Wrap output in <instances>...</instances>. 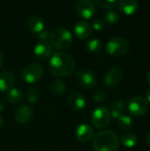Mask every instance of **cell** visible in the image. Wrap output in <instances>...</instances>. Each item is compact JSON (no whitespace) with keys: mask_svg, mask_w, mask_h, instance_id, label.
<instances>
[{"mask_svg":"<svg viewBox=\"0 0 150 151\" xmlns=\"http://www.w3.org/2000/svg\"><path fill=\"white\" fill-rule=\"evenodd\" d=\"M49 39L51 46L57 50H66L72 43V33L65 27L55 28L50 34Z\"/></svg>","mask_w":150,"mask_h":151,"instance_id":"3","label":"cell"},{"mask_svg":"<svg viewBox=\"0 0 150 151\" xmlns=\"http://www.w3.org/2000/svg\"><path fill=\"white\" fill-rule=\"evenodd\" d=\"M75 81L82 88L90 89L95 86L97 77L92 70L88 68H80L76 72Z\"/></svg>","mask_w":150,"mask_h":151,"instance_id":"7","label":"cell"},{"mask_svg":"<svg viewBox=\"0 0 150 151\" xmlns=\"http://www.w3.org/2000/svg\"><path fill=\"white\" fill-rule=\"evenodd\" d=\"M105 27V22L103 19H100V18H96L93 20L92 23V28H94L96 31H101Z\"/></svg>","mask_w":150,"mask_h":151,"instance_id":"29","label":"cell"},{"mask_svg":"<svg viewBox=\"0 0 150 151\" xmlns=\"http://www.w3.org/2000/svg\"><path fill=\"white\" fill-rule=\"evenodd\" d=\"M4 108H5V104H4V103L0 99V111H4Z\"/></svg>","mask_w":150,"mask_h":151,"instance_id":"32","label":"cell"},{"mask_svg":"<svg viewBox=\"0 0 150 151\" xmlns=\"http://www.w3.org/2000/svg\"><path fill=\"white\" fill-rule=\"evenodd\" d=\"M50 38V33L47 30H42L41 33L38 34V39L40 41H45Z\"/></svg>","mask_w":150,"mask_h":151,"instance_id":"30","label":"cell"},{"mask_svg":"<svg viewBox=\"0 0 150 151\" xmlns=\"http://www.w3.org/2000/svg\"><path fill=\"white\" fill-rule=\"evenodd\" d=\"M49 68L54 76L65 77L75 71L76 61L71 54L65 51H57L50 58Z\"/></svg>","mask_w":150,"mask_h":151,"instance_id":"1","label":"cell"},{"mask_svg":"<svg viewBox=\"0 0 150 151\" xmlns=\"http://www.w3.org/2000/svg\"><path fill=\"white\" fill-rule=\"evenodd\" d=\"M52 46L46 41H39L34 49V54L35 58L41 61H45L51 57Z\"/></svg>","mask_w":150,"mask_h":151,"instance_id":"11","label":"cell"},{"mask_svg":"<svg viewBox=\"0 0 150 151\" xmlns=\"http://www.w3.org/2000/svg\"><path fill=\"white\" fill-rule=\"evenodd\" d=\"M34 108L29 105H22L18 107L14 111V119L19 124H26L33 117Z\"/></svg>","mask_w":150,"mask_h":151,"instance_id":"13","label":"cell"},{"mask_svg":"<svg viewBox=\"0 0 150 151\" xmlns=\"http://www.w3.org/2000/svg\"><path fill=\"white\" fill-rule=\"evenodd\" d=\"M146 142L148 143V145L150 147V131L149 132V134H147V137H146Z\"/></svg>","mask_w":150,"mask_h":151,"instance_id":"33","label":"cell"},{"mask_svg":"<svg viewBox=\"0 0 150 151\" xmlns=\"http://www.w3.org/2000/svg\"><path fill=\"white\" fill-rule=\"evenodd\" d=\"M94 4L95 5H97L99 7H102V8H105V9H111V8H113L115 6H117L118 4V2L117 1H108V0H95L94 1Z\"/></svg>","mask_w":150,"mask_h":151,"instance_id":"27","label":"cell"},{"mask_svg":"<svg viewBox=\"0 0 150 151\" xmlns=\"http://www.w3.org/2000/svg\"><path fill=\"white\" fill-rule=\"evenodd\" d=\"M119 145L118 136L111 130H102L93 137L92 146L95 151H118Z\"/></svg>","mask_w":150,"mask_h":151,"instance_id":"2","label":"cell"},{"mask_svg":"<svg viewBox=\"0 0 150 151\" xmlns=\"http://www.w3.org/2000/svg\"><path fill=\"white\" fill-rule=\"evenodd\" d=\"M133 119L128 115H122L118 119V126L123 131H129L133 127Z\"/></svg>","mask_w":150,"mask_h":151,"instance_id":"23","label":"cell"},{"mask_svg":"<svg viewBox=\"0 0 150 151\" xmlns=\"http://www.w3.org/2000/svg\"><path fill=\"white\" fill-rule=\"evenodd\" d=\"M75 10L80 17L85 19H89L95 15L96 12V7L93 1L80 0L76 2Z\"/></svg>","mask_w":150,"mask_h":151,"instance_id":"10","label":"cell"},{"mask_svg":"<svg viewBox=\"0 0 150 151\" xmlns=\"http://www.w3.org/2000/svg\"><path fill=\"white\" fill-rule=\"evenodd\" d=\"M130 47L131 45L127 39L123 36H114L108 41L105 50L109 55L112 57H119L126 54L129 51Z\"/></svg>","mask_w":150,"mask_h":151,"instance_id":"4","label":"cell"},{"mask_svg":"<svg viewBox=\"0 0 150 151\" xmlns=\"http://www.w3.org/2000/svg\"><path fill=\"white\" fill-rule=\"evenodd\" d=\"M146 100L148 101V103H150V90H149L146 94Z\"/></svg>","mask_w":150,"mask_h":151,"instance_id":"35","label":"cell"},{"mask_svg":"<svg viewBox=\"0 0 150 151\" xmlns=\"http://www.w3.org/2000/svg\"><path fill=\"white\" fill-rule=\"evenodd\" d=\"M123 69L119 66H113L106 72L103 78L104 84L109 88H115L120 84L123 80Z\"/></svg>","mask_w":150,"mask_h":151,"instance_id":"9","label":"cell"},{"mask_svg":"<svg viewBox=\"0 0 150 151\" xmlns=\"http://www.w3.org/2000/svg\"><path fill=\"white\" fill-rule=\"evenodd\" d=\"M27 101L34 104H36L39 100V93L38 91L34 88H30L27 89Z\"/></svg>","mask_w":150,"mask_h":151,"instance_id":"25","label":"cell"},{"mask_svg":"<svg viewBox=\"0 0 150 151\" xmlns=\"http://www.w3.org/2000/svg\"><path fill=\"white\" fill-rule=\"evenodd\" d=\"M44 75V68L41 64L33 63L25 67L21 73V77L25 82L33 84L40 81Z\"/></svg>","mask_w":150,"mask_h":151,"instance_id":"6","label":"cell"},{"mask_svg":"<svg viewBox=\"0 0 150 151\" xmlns=\"http://www.w3.org/2000/svg\"><path fill=\"white\" fill-rule=\"evenodd\" d=\"M76 138L79 142L86 143L90 142L94 137V129L88 124H80L75 132Z\"/></svg>","mask_w":150,"mask_h":151,"instance_id":"14","label":"cell"},{"mask_svg":"<svg viewBox=\"0 0 150 151\" xmlns=\"http://www.w3.org/2000/svg\"><path fill=\"white\" fill-rule=\"evenodd\" d=\"M111 119L112 117L110 110L104 106L97 107L91 115V122L97 129H103L107 127L111 124Z\"/></svg>","mask_w":150,"mask_h":151,"instance_id":"5","label":"cell"},{"mask_svg":"<svg viewBox=\"0 0 150 151\" xmlns=\"http://www.w3.org/2000/svg\"><path fill=\"white\" fill-rule=\"evenodd\" d=\"M6 98H7L8 102H10L11 104H19L22 103V101L24 99V95L20 89H19L17 88H13L7 92Z\"/></svg>","mask_w":150,"mask_h":151,"instance_id":"19","label":"cell"},{"mask_svg":"<svg viewBox=\"0 0 150 151\" xmlns=\"http://www.w3.org/2000/svg\"><path fill=\"white\" fill-rule=\"evenodd\" d=\"M111 117L115 119H119L122 115H124L125 111V104L121 100H116L114 101L111 105Z\"/></svg>","mask_w":150,"mask_h":151,"instance_id":"20","label":"cell"},{"mask_svg":"<svg viewBox=\"0 0 150 151\" xmlns=\"http://www.w3.org/2000/svg\"><path fill=\"white\" fill-rule=\"evenodd\" d=\"M68 104L73 111H82L86 107L87 100L81 93L75 91L70 94L69 98H68Z\"/></svg>","mask_w":150,"mask_h":151,"instance_id":"16","label":"cell"},{"mask_svg":"<svg viewBox=\"0 0 150 151\" xmlns=\"http://www.w3.org/2000/svg\"><path fill=\"white\" fill-rule=\"evenodd\" d=\"M4 61V53H3L2 51H0V67L3 65Z\"/></svg>","mask_w":150,"mask_h":151,"instance_id":"31","label":"cell"},{"mask_svg":"<svg viewBox=\"0 0 150 151\" xmlns=\"http://www.w3.org/2000/svg\"><path fill=\"white\" fill-rule=\"evenodd\" d=\"M3 127H4V119H3V118L1 117V115H0V131L2 130Z\"/></svg>","mask_w":150,"mask_h":151,"instance_id":"34","label":"cell"},{"mask_svg":"<svg viewBox=\"0 0 150 151\" xmlns=\"http://www.w3.org/2000/svg\"><path fill=\"white\" fill-rule=\"evenodd\" d=\"M118 9L126 15H132L139 9V4L135 0H120L118 2Z\"/></svg>","mask_w":150,"mask_h":151,"instance_id":"17","label":"cell"},{"mask_svg":"<svg viewBox=\"0 0 150 151\" xmlns=\"http://www.w3.org/2000/svg\"><path fill=\"white\" fill-rule=\"evenodd\" d=\"M102 47H103L102 42L97 38H93V39L89 40L85 45L87 51H88L91 54L99 53L102 50Z\"/></svg>","mask_w":150,"mask_h":151,"instance_id":"22","label":"cell"},{"mask_svg":"<svg viewBox=\"0 0 150 151\" xmlns=\"http://www.w3.org/2000/svg\"><path fill=\"white\" fill-rule=\"evenodd\" d=\"M128 110L133 116L142 117L146 115L149 111V103L143 96H133L128 102Z\"/></svg>","mask_w":150,"mask_h":151,"instance_id":"8","label":"cell"},{"mask_svg":"<svg viewBox=\"0 0 150 151\" xmlns=\"http://www.w3.org/2000/svg\"><path fill=\"white\" fill-rule=\"evenodd\" d=\"M147 79H148V82H149V84L150 85V69H149V73H148Z\"/></svg>","mask_w":150,"mask_h":151,"instance_id":"36","label":"cell"},{"mask_svg":"<svg viewBox=\"0 0 150 151\" xmlns=\"http://www.w3.org/2000/svg\"><path fill=\"white\" fill-rule=\"evenodd\" d=\"M73 32L77 38L83 40L91 35L93 32V28H92V26L88 22L85 20H80V21H77L76 24L74 25Z\"/></svg>","mask_w":150,"mask_h":151,"instance_id":"15","label":"cell"},{"mask_svg":"<svg viewBox=\"0 0 150 151\" xmlns=\"http://www.w3.org/2000/svg\"><path fill=\"white\" fill-rule=\"evenodd\" d=\"M93 99L96 103H103L107 100V94L103 89H97L93 93Z\"/></svg>","mask_w":150,"mask_h":151,"instance_id":"28","label":"cell"},{"mask_svg":"<svg viewBox=\"0 0 150 151\" xmlns=\"http://www.w3.org/2000/svg\"><path fill=\"white\" fill-rule=\"evenodd\" d=\"M50 90L52 95L56 96H60L65 94L66 91V85L65 83L61 80H56L52 82L50 86Z\"/></svg>","mask_w":150,"mask_h":151,"instance_id":"21","label":"cell"},{"mask_svg":"<svg viewBox=\"0 0 150 151\" xmlns=\"http://www.w3.org/2000/svg\"><path fill=\"white\" fill-rule=\"evenodd\" d=\"M17 82L16 75L11 71L0 72V92H8Z\"/></svg>","mask_w":150,"mask_h":151,"instance_id":"12","label":"cell"},{"mask_svg":"<svg viewBox=\"0 0 150 151\" xmlns=\"http://www.w3.org/2000/svg\"><path fill=\"white\" fill-rule=\"evenodd\" d=\"M27 28L33 32L39 34L42 30H44V20L38 15H32L31 17L28 18L27 22Z\"/></svg>","mask_w":150,"mask_h":151,"instance_id":"18","label":"cell"},{"mask_svg":"<svg viewBox=\"0 0 150 151\" xmlns=\"http://www.w3.org/2000/svg\"><path fill=\"white\" fill-rule=\"evenodd\" d=\"M118 20H119V15L118 14L117 12L109 11L108 12H106V14H105V21L108 24L114 25V24L118 23Z\"/></svg>","mask_w":150,"mask_h":151,"instance_id":"26","label":"cell"},{"mask_svg":"<svg viewBox=\"0 0 150 151\" xmlns=\"http://www.w3.org/2000/svg\"><path fill=\"white\" fill-rule=\"evenodd\" d=\"M120 142L126 148H133L137 144L138 139H137L135 134L128 133V134H124L121 137V141Z\"/></svg>","mask_w":150,"mask_h":151,"instance_id":"24","label":"cell"}]
</instances>
